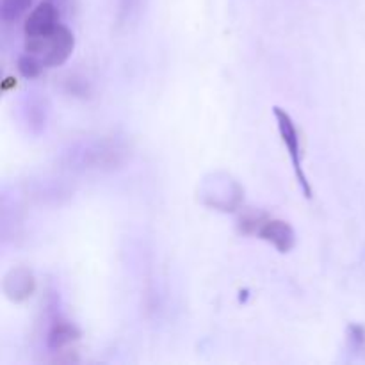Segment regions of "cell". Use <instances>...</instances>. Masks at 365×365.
<instances>
[{
	"label": "cell",
	"instance_id": "cell-1",
	"mask_svg": "<svg viewBox=\"0 0 365 365\" xmlns=\"http://www.w3.org/2000/svg\"><path fill=\"white\" fill-rule=\"evenodd\" d=\"M75 48L73 32L64 25H57L48 36L43 38H27L25 52L43 57V66L56 68L70 59Z\"/></svg>",
	"mask_w": 365,
	"mask_h": 365
},
{
	"label": "cell",
	"instance_id": "cell-2",
	"mask_svg": "<svg viewBox=\"0 0 365 365\" xmlns=\"http://www.w3.org/2000/svg\"><path fill=\"white\" fill-rule=\"evenodd\" d=\"M273 113H274V118H277L278 132H280L282 141H284L285 148H287V152H289V157H291V160H292V168H294V173H296V178H298L299 189H302L303 196L310 200L312 198V187H310L309 178H307L305 171H303L302 146H299L298 128H296L291 114H289L285 109H282V107H274Z\"/></svg>",
	"mask_w": 365,
	"mask_h": 365
},
{
	"label": "cell",
	"instance_id": "cell-3",
	"mask_svg": "<svg viewBox=\"0 0 365 365\" xmlns=\"http://www.w3.org/2000/svg\"><path fill=\"white\" fill-rule=\"evenodd\" d=\"M203 203L212 209L223 210V212H232L237 210L242 200L241 185L230 177L223 173H214L210 180H205L202 187Z\"/></svg>",
	"mask_w": 365,
	"mask_h": 365
},
{
	"label": "cell",
	"instance_id": "cell-4",
	"mask_svg": "<svg viewBox=\"0 0 365 365\" xmlns=\"http://www.w3.org/2000/svg\"><path fill=\"white\" fill-rule=\"evenodd\" d=\"M78 163L86 168H114V164L120 163L121 150L118 148L116 143L102 141L93 143V145H86L84 150L75 152Z\"/></svg>",
	"mask_w": 365,
	"mask_h": 365
},
{
	"label": "cell",
	"instance_id": "cell-5",
	"mask_svg": "<svg viewBox=\"0 0 365 365\" xmlns=\"http://www.w3.org/2000/svg\"><path fill=\"white\" fill-rule=\"evenodd\" d=\"M57 21H59V13H57L56 6L50 2H41L36 9H32V13L25 20V38H43V36H48L59 25Z\"/></svg>",
	"mask_w": 365,
	"mask_h": 365
},
{
	"label": "cell",
	"instance_id": "cell-6",
	"mask_svg": "<svg viewBox=\"0 0 365 365\" xmlns=\"http://www.w3.org/2000/svg\"><path fill=\"white\" fill-rule=\"evenodd\" d=\"M262 241L269 242L271 246L278 250L280 253H289L296 245L294 228L282 220H266L262 227L257 232Z\"/></svg>",
	"mask_w": 365,
	"mask_h": 365
},
{
	"label": "cell",
	"instance_id": "cell-7",
	"mask_svg": "<svg viewBox=\"0 0 365 365\" xmlns=\"http://www.w3.org/2000/svg\"><path fill=\"white\" fill-rule=\"evenodd\" d=\"M4 294L11 299V302H25L31 298L32 292L36 289L34 274L27 267H14L9 273L4 277Z\"/></svg>",
	"mask_w": 365,
	"mask_h": 365
},
{
	"label": "cell",
	"instance_id": "cell-8",
	"mask_svg": "<svg viewBox=\"0 0 365 365\" xmlns=\"http://www.w3.org/2000/svg\"><path fill=\"white\" fill-rule=\"evenodd\" d=\"M78 335H81V331L71 323H68V321H56L53 327L50 328L46 342H48L50 349H61L66 344H70L71 341L78 339Z\"/></svg>",
	"mask_w": 365,
	"mask_h": 365
},
{
	"label": "cell",
	"instance_id": "cell-9",
	"mask_svg": "<svg viewBox=\"0 0 365 365\" xmlns=\"http://www.w3.org/2000/svg\"><path fill=\"white\" fill-rule=\"evenodd\" d=\"M31 6V0H0V18L6 24L16 21Z\"/></svg>",
	"mask_w": 365,
	"mask_h": 365
},
{
	"label": "cell",
	"instance_id": "cell-10",
	"mask_svg": "<svg viewBox=\"0 0 365 365\" xmlns=\"http://www.w3.org/2000/svg\"><path fill=\"white\" fill-rule=\"evenodd\" d=\"M16 64H18V71H20L25 78H34L41 73L43 63H39V61L36 59V56H32V53L29 52L25 53V56H21Z\"/></svg>",
	"mask_w": 365,
	"mask_h": 365
},
{
	"label": "cell",
	"instance_id": "cell-11",
	"mask_svg": "<svg viewBox=\"0 0 365 365\" xmlns=\"http://www.w3.org/2000/svg\"><path fill=\"white\" fill-rule=\"evenodd\" d=\"M348 341L355 353L365 351V328L362 324H351L348 328Z\"/></svg>",
	"mask_w": 365,
	"mask_h": 365
}]
</instances>
